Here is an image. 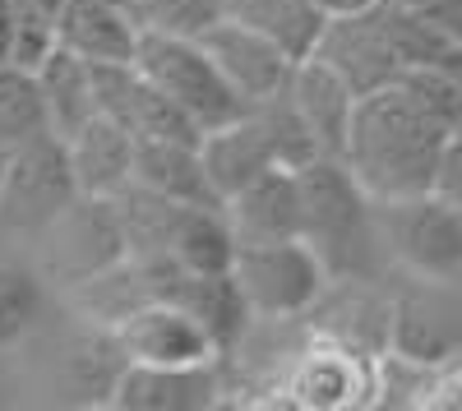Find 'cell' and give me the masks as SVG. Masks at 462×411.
Instances as JSON below:
<instances>
[{
  "instance_id": "ac0fdd59",
  "label": "cell",
  "mask_w": 462,
  "mask_h": 411,
  "mask_svg": "<svg viewBox=\"0 0 462 411\" xmlns=\"http://www.w3.org/2000/svg\"><path fill=\"white\" fill-rule=\"evenodd\" d=\"M134 185L162 195V199L195 204V208H226L222 195L213 190V180H208L199 143H185V139H148V143H139L134 148Z\"/></svg>"
},
{
  "instance_id": "d6986e66",
  "label": "cell",
  "mask_w": 462,
  "mask_h": 411,
  "mask_svg": "<svg viewBox=\"0 0 462 411\" xmlns=\"http://www.w3.org/2000/svg\"><path fill=\"white\" fill-rule=\"evenodd\" d=\"M291 97L300 106V116L310 121L319 148H324V158H342L346 153V134H352V116H356V88L342 79V74L310 56V60H300L296 74H291Z\"/></svg>"
},
{
  "instance_id": "7402d4cb",
  "label": "cell",
  "mask_w": 462,
  "mask_h": 411,
  "mask_svg": "<svg viewBox=\"0 0 462 411\" xmlns=\"http://www.w3.org/2000/svg\"><path fill=\"white\" fill-rule=\"evenodd\" d=\"M383 28L393 37V51L407 65H430V69H448L462 74V42L453 32H444L435 19H426L420 10H411L407 0H379Z\"/></svg>"
},
{
  "instance_id": "4316f807",
  "label": "cell",
  "mask_w": 462,
  "mask_h": 411,
  "mask_svg": "<svg viewBox=\"0 0 462 411\" xmlns=\"http://www.w3.org/2000/svg\"><path fill=\"white\" fill-rule=\"evenodd\" d=\"M435 190L462 213V134H453V143H448V158H444V171H439Z\"/></svg>"
},
{
  "instance_id": "d4e9b609",
  "label": "cell",
  "mask_w": 462,
  "mask_h": 411,
  "mask_svg": "<svg viewBox=\"0 0 462 411\" xmlns=\"http://www.w3.org/2000/svg\"><path fill=\"white\" fill-rule=\"evenodd\" d=\"M47 291L42 278L19 264H0V347H14L19 338H28L32 324L42 319Z\"/></svg>"
},
{
  "instance_id": "83f0119b",
  "label": "cell",
  "mask_w": 462,
  "mask_h": 411,
  "mask_svg": "<svg viewBox=\"0 0 462 411\" xmlns=\"http://www.w3.org/2000/svg\"><path fill=\"white\" fill-rule=\"evenodd\" d=\"M411 10H420L426 19H435L444 32H453L462 42V0H407Z\"/></svg>"
},
{
  "instance_id": "484cf974",
  "label": "cell",
  "mask_w": 462,
  "mask_h": 411,
  "mask_svg": "<svg viewBox=\"0 0 462 411\" xmlns=\"http://www.w3.org/2000/svg\"><path fill=\"white\" fill-rule=\"evenodd\" d=\"M411 102H420L435 121H444L453 134H462V74L430 69V65H407L393 79Z\"/></svg>"
},
{
  "instance_id": "5b68a950",
  "label": "cell",
  "mask_w": 462,
  "mask_h": 411,
  "mask_svg": "<svg viewBox=\"0 0 462 411\" xmlns=\"http://www.w3.org/2000/svg\"><path fill=\"white\" fill-rule=\"evenodd\" d=\"M79 195L84 190H79V176H74L69 139H60L56 130L37 134L19 143L10 158L5 185H0V232L42 236Z\"/></svg>"
},
{
  "instance_id": "4fadbf2b",
  "label": "cell",
  "mask_w": 462,
  "mask_h": 411,
  "mask_svg": "<svg viewBox=\"0 0 462 411\" xmlns=\"http://www.w3.org/2000/svg\"><path fill=\"white\" fill-rule=\"evenodd\" d=\"M217 402L213 365H139L125 361L106 406L121 411H199Z\"/></svg>"
},
{
  "instance_id": "277c9868",
  "label": "cell",
  "mask_w": 462,
  "mask_h": 411,
  "mask_svg": "<svg viewBox=\"0 0 462 411\" xmlns=\"http://www.w3.org/2000/svg\"><path fill=\"white\" fill-rule=\"evenodd\" d=\"M236 273L254 319H296L324 301L333 273L300 236L287 241H236Z\"/></svg>"
},
{
  "instance_id": "e0dca14e",
  "label": "cell",
  "mask_w": 462,
  "mask_h": 411,
  "mask_svg": "<svg viewBox=\"0 0 462 411\" xmlns=\"http://www.w3.org/2000/svg\"><path fill=\"white\" fill-rule=\"evenodd\" d=\"M134 148L139 139L97 111L79 134H69V158H74L79 190L93 199H121L134 185Z\"/></svg>"
},
{
  "instance_id": "2e32d148",
  "label": "cell",
  "mask_w": 462,
  "mask_h": 411,
  "mask_svg": "<svg viewBox=\"0 0 462 411\" xmlns=\"http://www.w3.org/2000/svg\"><path fill=\"white\" fill-rule=\"evenodd\" d=\"M199 153H204V167H208V180L213 190L226 199H236L245 185H254L263 171L282 167L278 153H273V139H268V130L259 125V116L250 111V116L231 121L222 130H208L199 139Z\"/></svg>"
},
{
  "instance_id": "f1b7e54d",
  "label": "cell",
  "mask_w": 462,
  "mask_h": 411,
  "mask_svg": "<svg viewBox=\"0 0 462 411\" xmlns=\"http://www.w3.org/2000/svg\"><path fill=\"white\" fill-rule=\"evenodd\" d=\"M14 32H19V0H0V65L14 60Z\"/></svg>"
},
{
  "instance_id": "5bb4252c",
  "label": "cell",
  "mask_w": 462,
  "mask_h": 411,
  "mask_svg": "<svg viewBox=\"0 0 462 411\" xmlns=\"http://www.w3.org/2000/svg\"><path fill=\"white\" fill-rule=\"evenodd\" d=\"M226 217L236 227V241H287L305 227V199H300V171L273 167L236 199H226Z\"/></svg>"
},
{
  "instance_id": "4dcf8cb0",
  "label": "cell",
  "mask_w": 462,
  "mask_h": 411,
  "mask_svg": "<svg viewBox=\"0 0 462 411\" xmlns=\"http://www.w3.org/2000/svg\"><path fill=\"white\" fill-rule=\"evenodd\" d=\"M10 158H14V148L0 143V185H5V171H10Z\"/></svg>"
},
{
  "instance_id": "603a6c76",
  "label": "cell",
  "mask_w": 462,
  "mask_h": 411,
  "mask_svg": "<svg viewBox=\"0 0 462 411\" xmlns=\"http://www.w3.org/2000/svg\"><path fill=\"white\" fill-rule=\"evenodd\" d=\"M47 130H51V116H47V97H42V84H37V69L5 60L0 65V143L19 148Z\"/></svg>"
},
{
  "instance_id": "52a82bcc",
  "label": "cell",
  "mask_w": 462,
  "mask_h": 411,
  "mask_svg": "<svg viewBox=\"0 0 462 411\" xmlns=\"http://www.w3.org/2000/svg\"><path fill=\"white\" fill-rule=\"evenodd\" d=\"M42 236H47V264H51V273L60 282H69V287H79L88 278H102V273H111L116 264H125V259H130L121 199L79 195L56 217V227H47Z\"/></svg>"
},
{
  "instance_id": "3957f363",
  "label": "cell",
  "mask_w": 462,
  "mask_h": 411,
  "mask_svg": "<svg viewBox=\"0 0 462 411\" xmlns=\"http://www.w3.org/2000/svg\"><path fill=\"white\" fill-rule=\"evenodd\" d=\"M134 65H139L148 79L158 84L204 134H208V130H222V125H231V121H241V116H250V111H254V102L231 88V79L217 69V60L204 51L199 37H189V32L143 28V32H139Z\"/></svg>"
},
{
  "instance_id": "ba28073f",
  "label": "cell",
  "mask_w": 462,
  "mask_h": 411,
  "mask_svg": "<svg viewBox=\"0 0 462 411\" xmlns=\"http://www.w3.org/2000/svg\"><path fill=\"white\" fill-rule=\"evenodd\" d=\"M93 84H97V111L125 125L139 143L148 139H185L199 143L204 130L148 79L134 60H93Z\"/></svg>"
},
{
  "instance_id": "8fae6325",
  "label": "cell",
  "mask_w": 462,
  "mask_h": 411,
  "mask_svg": "<svg viewBox=\"0 0 462 411\" xmlns=\"http://www.w3.org/2000/svg\"><path fill=\"white\" fill-rule=\"evenodd\" d=\"M287 402L315 411H346L374 402V365L342 338H324L287 375Z\"/></svg>"
},
{
  "instance_id": "30bf717a",
  "label": "cell",
  "mask_w": 462,
  "mask_h": 411,
  "mask_svg": "<svg viewBox=\"0 0 462 411\" xmlns=\"http://www.w3.org/2000/svg\"><path fill=\"white\" fill-rule=\"evenodd\" d=\"M199 42L217 60V69L231 79V88H236L241 97H250V102H268V97L287 93L291 88V74L300 65V60H291L273 42V37L254 32L250 23L231 19V14H222L217 23H208L199 32Z\"/></svg>"
},
{
  "instance_id": "cb8c5ba5",
  "label": "cell",
  "mask_w": 462,
  "mask_h": 411,
  "mask_svg": "<svg viewBox=\"0 0 462 411\" xmlns=\"http://www.w3.org/2000/svg\"><path fill=\"white\" fill-rule=\"evenodd\" d=\"M254 116H259V125L268 130V139H273V153H278L282 167L300 171V167H310L315 158H324V148H319L310 121L300 116L291 88L278 93V97H268V102H254Z\"/></svg>"
},
{
  "instance_id": "7a4b0ae2",
  "label": "cell",
  "mask_w": 462,
  "mask_h": 411,
  "mask_svg": "<svg viewBox=\"0 0 462 411\" xmlns=\"http://www.w3.org/2000/svg\"><path fill=\"white\" fill-rule=\"evenodd\" d=\"M300 241L324 259L333 282H370L389 245L379 232V204L352 176V167L342 158H315L310 167H300Z\"/></svg>"
},
{
  "instance_id": "6da1fadb",
  "label": "cell",
  "mask_w": 462,
  "mask_h": 411,
  "mask_svg": "<svg viewBox=\"0 0 462 411\" xmlns=\"http://www.w3.org/2000/svg\"><path fill=\"white\" fill-rule=\"evenodd\" d=\"M448 143L453 130L435 121L420 102H411L398 84H389L356 102L342 162L374 195V204L411 199V195H430L439 185Z\"/></svg>"
},
{
  "instance_id": "7c38bea8",
  "label": "cell",
  "mask_w": 462,
  "mask_h": 411,
  "mask_svg": "<svg viewBox=\"0 0 462 411\" xmlns=\"http://www.w3.org/2000/svg\"><path fill=\"white\" fill-rule=\"evenodd\" d=\"M315 56L328 60L342 79L356 88V97L389 88L398 74H402V60H398V51H393V37H389V28H383L379 5L365 10V14L328 19Z\"/></svg>"
},
{
  "instance_id": "f546056e",
  "label": "cell",
  "mask_w": 462,
  "mask_h": 411,
  "mask_svg": "<svg viewBox=\"0 0 462 411\" xmlns=\"http://www.w3.org/2000/svg\"><path fill=\"white\" fill-rule=\"evenodd\" d=\"M315 5H319L328 19H346V14H365V10H374L379 0H315Z\"/></svg>"
},
{
  "instance_id": "9c48e42d",
  "label": "cell",
  "mask_w": 462,
  "mask_h": 411,
  "mask_svg": "<svg viewBox=\"0 0 462 411\" xmlns=\"http://www.w3.org/2000/svg\"><path fill=\"white\" fill-rule=\"evenodd\" d=\"M125 361L139 365H217L222 347L213 333L176 301H143L116 328H106Z\"/></svg>"
},
{
  "instance_id": "44dd1931",
  "label": "cell",
  "mask_w": 462,
  "mask_h": 411,
  "mask_svg": "<svg viewBox=\"0 0 462 411\" xmlns=\"http://www.w3.org/2000/svg\"><path fill=\"white\" fill-rule=\"evenodd\" d=\"M226 14L273 37L291 60H310L328 28V14L315 0H226Z\"/></svg>"
},
{
  "instance_id": "9a60e30c",
  "label": "cell",
  "mask_w": 462,
  "mask_h": 411,
  "mask_svg": "<svg viewBox=\"0 0 462 411\" xmlns=\"http://www.w3.org/2000/svg\"><path fill=\"white\" fill-rule=\"evenodd\" d=\"M143 23L116 0H60L56 42L84 60H134Z\"/></svg>"
},
{
  "instance_id": "ffe728a7",
  "label": "cell",
  "mask_w": 462,
  "mask_h": 411,
  "mask_svg": "<svg viewBox=\"0 0 462 411\" xmlns=\"http://www.w3.org/2000/svg\"><path fill=\"white\" fill-rule=\"evenodd\" d=\"M37 84H42V97H47V116H51V130L60 139L79 134L93 116H97V84H93V60H84L79 51L69 47H51L47 60L37 65Z\"/></svg>"
},
{
  "instance_id": "1f68e13d",
  "label": "cell",
  "mask_w": 462,
  "mask_h": 411,
  "mask_svg": "<svg viewBox=\"0 0 462 411\" xmlns=\"http://www.w3.org/2000/svg\"><path fill=\"white\" fill-rule=\"evenodd\" d=\"M116 5H125V10H134V0H116Z\"/></svg>"
},
{
  "instance_id": "8992f818",
  "label": "cell",
  "mask_w": 462,
  "mask_h": 411,
  "mask_svg": "<svg viewBox=\"0 0 462 411\" xmlns=\"http://www.w3.org/2000/svg\"><path fill=\"white\" fill-rule=\"evenodd\" d=\"M379 232L389 254L420 282H435V287L462 282V213L439 190L411 195V199H383Z\"/></svg>"
}]
</instances>
